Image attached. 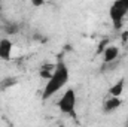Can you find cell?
<instances>
[{
  "label": "cell",
  "mask_w": 128,
  "mask_h": 127,
  "mask_svg": "<svg viewBox=\"0 0 128 127\" xmlns=\"http://www.w3.org/2000/svg\"><path fill=\"white\" fill-rule=\"evenodd\" d=\"M68 79H70V70H68V67L63 61L57 63L52 75L46 79V84H45L43 93H42V99L48 100L54 94H57L58 91H61L64 87L67 85Z\"/></svg>",
  "instance_id": "1"
},
{
  "label": "cell",
  "mask_w": 128,
  "mask_h": 127,
  "mask_svg": "<svg viewBox=\"0 0 128 127\" xmlns=\"http://www.w3.org/2000/svg\"><path fill=\"white\" fill-rule=\"evenodd\" d=\"M128 15V0H113L109 6V18L115 30H121Z\"/></svg>",
  "instance_id": "2"
},
{
  "label": "cell",
  "mask_w": 128,
  "mask_h": 127,
  "mask_svg": "<svg viewBox=\"0 0 128 127\" xmlns=\"http://www.w3.org/2000/svg\"><path fill=\"white\" fill-rule=\"evenodd\" d=\"M76 103H78L76 91L73 88H67L58 99L57 105L61 114H66L68 117H76Z\"/></svg>",
  "instance_id": "3"
},
{
  "label": "cell",
  "mask_w": 128,
  "mask_h": 127,
  "mask_svg": "<svg viewBox=\"0 0 128 127\" xmlns=\"http://www.w3.org/2000/svg\"><path fill=\"white\" fill-rule=\"evenodd\" d=\"M12 49H14L12 40L8 37H2L0 39V60L2 61H10L12 60Z\"/></svg>",
  "instance_id": "4"
},
{
  "label": "cell",
  "mask_w": 128,
  "mask_h": 127,
  "mask_svg": "<svg viewBox=\"0 0 128 127\" xmlns=\"http://www.w3.org/2000/svg\"><path fill=\"white\" fill-rule=\"evenodd\" d=\"M118 57H119V48L116 45H109L103 51V60H104V63H112Z\"/></svg>",
  "instance_id": "5"
},
{
  "label": "cell",
  "mask_w": 128,
  "mask_h": 127,
  "mask_svg": "<svg viewBox=\"0 0 128 127\" xmlns=\"http://www.w3.org/2000/svg\"><path fill=\"white\" fill-rule=\"evenodd\" d=\"M121 105H122V99H121V97H118V96H110V97L104 102L103 109H104V112H112V111L118 109Z\"/></svg>",
  "instance_id": "6"
},
{
  "label": "cell",
  "mask_w": 128,
  "mask_h": 127,
  "mask_svg": "<svg viewBox=\"0 0 128 127\" xmlns=\"http://www.w3.org/2000/svg\"><path fill=\"white\" fill-rule=\"evenodd\" d=\"M124 88H125V79H119L118 82L112 84V87L109 88V96H118V97H121V94L124 93Z\"/></svg>",
  "instance_id": "7"
},
{
  "label": "cell",
  "mask_w": 128,
  "mask_h": 127,
  "mask_svg": "<svg viewBox=\"0 0 128 127\" xmlns=\"http://www.w3.org/2000/svg\"><path fill=\"white\" fill-rule=\"evenodd\" d=\"M54 69H55V64H45L43 66V70H40V76H43L45 79H48L52 75Z\"/></svg>",
  "instance_id": "8"
},
{
  "label": "cell",
  "mask_w": 128,
  "mask_h": 127,
  "mask_svg": "<svg viewBox=\"0 0 128 127\" xmlns=\"http://www.w3.org/2000/svg\"><path fill=\"white\" fill-rule=\"evenodd\" d=\"M46 2L45 0H32V5L34 6V8H40L42 5H45Z\"/></svg>",
  "instance_id": "9"
},
{
  "label": "cell",
  "mask_w": 128,
  "mask_h": 127,
  "mask_svg": "<svg viewBox=\"0 0 128 127\" xmlns=\"http://www.w3.org/2000/svg\"><path fill=\"white\" fill-rule=\"evenodd\" d=\"M2 9H3V0H0V12H2Z\"/></svg>",
  "instance_id": "10"
},
{
  "label": "cell",
  "mask_w": 128,
  "mask_h": 127,
  "mask_svg": "<svg viewBox=\"0 0 128 127\" xmlns=\"http://www.w3.org/2000/svg\"><path fill=\"white\" fill-rule=\"evenodd\" d=\"M45 2H48V0H45Z\"/></svg>",
  "instance_id": "11"
}]
</instances>
